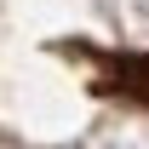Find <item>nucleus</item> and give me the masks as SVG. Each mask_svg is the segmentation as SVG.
Instances as JSON below:
<instances>
[{"label":"nucleus","instance_id":"obj_1","mask_svg":"<svg viewBox=\"0 0 149 149\" xmlns=\"http://www.w3.org/2000/svg\"><path fill=\"white\" fill-rule=\"evenodd\" d=\"M46 52L80 80V92L109 109L149 115V46H109L92 35H52Z\"/></svg>","mask_w":149,"mask_h":149}]
</instances>
